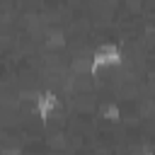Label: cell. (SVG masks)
Returning <instances> with one entry per match:
<instances>
[{"label":"cell","mask_w":155,"mask_h":155,"mask_svg":"<svg viewBox=\"0 0 155 155\" xmlns=\"http://www.w3.org/2000/svg\"><path fill=\"white\" fill-rule=\"evenodd\" d=\"M119 63H121V48L114 41H104L94 48L92 61H90V70L92 73H107V70H114Z\"/></svg>","instance_id":"1"},{"label":"cell","mask_w":155,"mask_h":155,"mask_svg":"<svg viewBox=\"0 0 155 155\" xmlns=\"http://www.w3.org/2000/svg\"><path fill=\"white\" fill-rule=\"evenodd\" d=\"M31 109L39 119H51L58 109H61V99L53 90H39L31 97Z\"/></svg>","instance_id":"2"}]
</instances>
